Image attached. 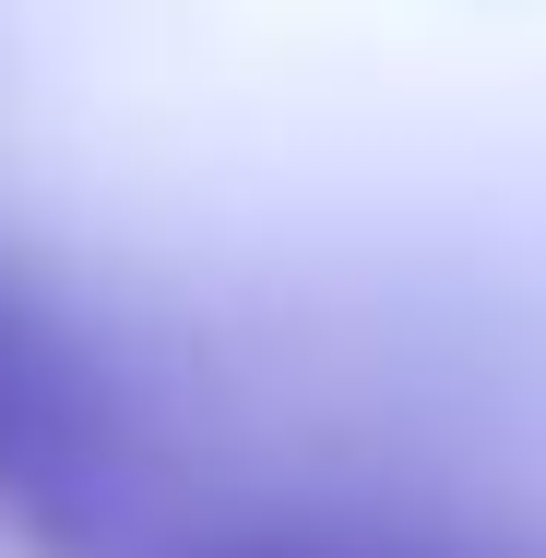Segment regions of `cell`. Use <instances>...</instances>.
Returning a JSON list of instances; mask_svg holds the SVG:
<instances>
[{
  "instance_id": "obj_1",
  "label": "cell",
  "mask_w": 546,
  "mask_h": 558,
  "mask_svg": "<svg viewBox=\"0 0 546 558\" xmlns=\"http://www.w3.org/2000/svg\"><path fill=\"white\" fill-rule=\"evenodd\" d=\"M0 475L48 511V523H96L119 499V428L96 380L72 368V344L36 310L0 298Z\"/></svg>"
}]
</instances>
